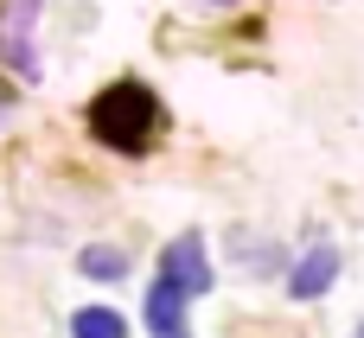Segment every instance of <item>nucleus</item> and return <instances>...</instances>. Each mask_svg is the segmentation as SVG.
Returning a JSON list of instances; mask_svg holds the SVG:
<instances>
[{
  "instance_id": "obj_1",
  "label": "nucleus",
  "mask_w": 364,
  "mask_h": 338,
  "mask_svg": "<svg viewBox=\"0 0 364 338\" xmlns=\"http://www.w3.org/2000/svg\"><path fill=\"white\" fill-rule=\"evenodd\" d=\"M211 294V256H205V236L186 230L160 249V275L147 288V332L154 338H192L186 332V307Z\"/></svg>"
},
{
  "instance_id": "obj_5",
  "label": "nucleus",
  "mask_w": 364,
  "mask_h": 338,
  "mask_svg": "<svg viewBox=\"0 0 364 338\" xmlns=\"http://www.w3.org/2000/svg\"><path fill=\"white\" fill-rule=\"evenodd\" d=\"M70 338H128V320L115 307H77L70 313Z\"/></svg>"
},
{
  "instance_id": "obj_9",
  "label": "nucleus",
  "mask_w": 364,
  "mask_h": 338,
  "mask_svg": "<svg viewBox=\"0 0 364 338\" xmlns=\"http://www.w3.org/2000/svg\"><path fill=\"white\" fill-rule=\"evenodd\" d=\"M352 338H364V320H358V332H352Z\"/></svg>"
},
{
  "instance_id": "obj_4",
  "label": "nucleus",
  "mask_w": 364,
  "mask_h": 338,
  "mask_svg": "<svg viewBox=\"0 0 364 338\" xmlns=\"http://www.w3.org/2000/svg\"><path fill=\"white\" fill-rule=\"evenodd\" d=\"M333 281H339V249L320 236V243H314V249L288 268V294H294V300H320Z\"/></svg>"
},
{
  "instance_id": "obj_6",
  "label": "nucleus",
  "mask_w": 364,
  "mask_h": 338,
  "mask_svg": "<svg viewBox=\"0 0 364 338\" xmlns=\"http://www.w3.org/2000/svg\"><path fill=\"white\" fill-rule=\"evenodd\" d=\"M77 268H83L90 281H122V275H128V256H122V249H102V243H90V249L77 256Z\"/></svg>"
},
{
  "instance_id": "obj_7",
  "label": "nucleus",
  "mask_w": 364,
  "mask_h": 338,
  "mask_svg": "<svg viewBox=\"0 0 364 338\" xmlns=\"http://www.w3.org/2000/svg\"><path fill=\"white\" fill-rule=\"evenodd\" d=\"M237 262H243L250 275H282V268H288V256H282L275 243H262V249H256V236H237Z\"/></svg>"
},
{
  "instance_id": "obj_10",
  "label": "nucleus",
  "mask_w": 364,
  "mask_h": 338,
  "mask_svg": "<svg viewBox=\"0 0 364 338\" xmlns=\"http://www.w3.org/2000/svg\"><path fill=\"white\" fill-rule=\"evenodd\" d=\"M0 102H6V89H0Z\"/></svg>"
},
{
  "instance_id": "obj_8",
  "label": "nucleus",
  "mask_w": 364,
  "mask_h": 338,
  "mask_svg": "<svg viewBox=\"0 0 364 338\" xmlns=\"http://www.w3.org/2000/svg\"><path fill=\"white\" fill-rule=\"evenodd\" d=\"M205 6H237V0H205Z\"/></svg>"
},
{
  "instance_id": "obj_2",
  "label": "nucleus",
  "mask_w": 364,
  "mask_h": 338,
  "mask_svg": "<svg viewBox=\"0 0 364 338\" xmlns=\"http://www.w3.org/2000/svg\"><path fill=\"white\" fill-rule=\"evenodd\" d=\"M160 128H166L160 96H154L147 83H134V77L109 83V89L90 102V134H96L102 147H115V153H147Z\"/></svg>"
},
{
  "instance_id": "obj_3",
  "label": "nucleus",
  "mask_w": 364,
  "mask_h": 338,
  "mask_svg": "<svg viewBox=\"0 0 364 338\" xmlns=\"http://www.w3.org/2000/svg\"><path fill=\"white\" fill-rule=\"evenodd\" d=\"M45 0H6L0 6V64L13 77H38V51H32V19Z\"/></svg>"
}]
</instances>
